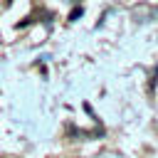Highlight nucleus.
I'll return each instance as SVG.
<instances>
[{"mask_svg": "<svg viewBox=\"0 0 158 158\" xmlns=\"http://www.w3.org/2000/svg\"><path fill=\"white\" fill-rule=\"evenodd\" d=\"M79 15H81V7H77V10H74V12L69 15V20H74V17H79Z\"/></svg>", "mask_w": 158, "mask_h": 158, "instance_id": "nucleus-1", "label": "nucleus"}]
</instances>
